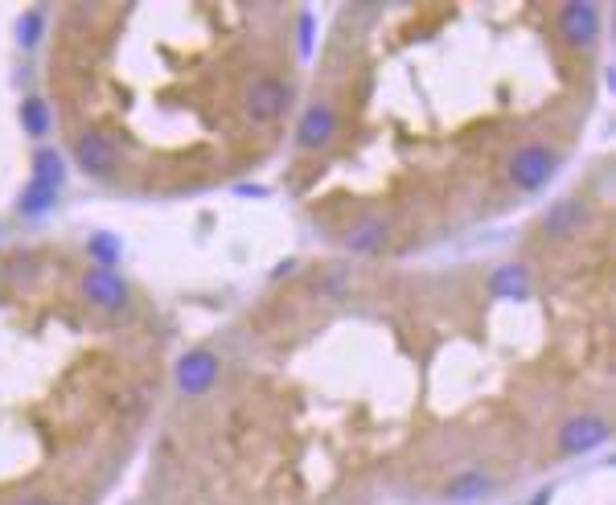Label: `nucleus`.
Masks as SVG:
<instances>
[{
    "instance_id": "2",
    "label": "nucleus",
    "mask_w": 616,
    "mask_h": 505,
    "mask_svg": "<svg viewBox=\"0 0 616 505\" xmlns=\"http://www.w3.org/2000/svg\"><path fill=\"white\" fill-rule=\"evenodd\" d=\"M555 169V152L543 148V144H526L514 152V161H510V181L518 189H538V185H547Z\"/></svg>"
},
{
    "instance_id": "13",
    "label": "nucleus",
    "mask_w": 616,
    "mask_h": 505,
    "mask_svg": "<svg viewBox=\"0 0 616 505\" xmlns=\"http://www.w3.org/2000/svg\"><path fill=\"white\" fill-rule=\"evenodd\" d=\"M62 177H66V169H62V157H58V152H54V148H37V152H33V181L62 189Z\"/></svg>"
},
{
    "instance_id": "3",
    "label": "nucleus",
    "mask_w": 616,
    "mask_h": 505,
    "mask_svg": "<svg viewBox=\"0 0 616 505\" xmlns=\"http://www.w3.org/2000/svg\"><path fill=\"white\" fill-rule=\"evenodd\" d=\"M74 161H79V169L91 173V177H111L115 165H120V152H115V144L103 132H83L79 140H74Z\"/></svg>"
},
{
    "instance_id": "18",
    "label": "nucleus",
    "mask_w": 616,
    "mask_h": 505,
    "mask_svg": "<svg viewBox=\"0 0 616 505\" xmlns=\"http://www.w3.org/2000/svg\"><path fill=\"white\" fill-rule=\"evenodd\" d=\"M13 505H50L46 497H21V501H13Z\"/></svg>"
},
{
    "instance_id": "15",
    "label": "nucleus",
    "mask_w": 616,
    "mask_h": 505,
    "mask_svg": "<svg viewBox=\"0 0 616 505\" xmlns=\"http://www.w3.org/2000/svg\"><path fill=\"white\" fill-rule=\"evenodd\" d=\"M42 33H46V13H42V9L21 13V21H17V42H21L25 50H33L37 42H42Z\"/></svg>"
},
{
    "instance_id": "11",
    "label": "nucleus",
    "mask_w": 616,
    "mask_h": 505,
    "mask_svg": "<svg viewBox=\"0 0 616 505\" xmlns=\"http://www.w3.org/2000/svg\"><path fill=\"white\" fill-rule=\"evenodd\" d=\"M526 267H518V263H510V267H497L493 271V292L502 296V300H522L526 296Z\"/></svg>"
},
{
    "instance_id": "17",
    "label": "nucleus",
    "mask_w": 616,
    "mask_h": 505,
    "mask_svg": "<svg viewBox=\"0 0 616 505\" xmlns=\"http://www.w3.org/2000/svg\"><path fill=\"white\" fill-rule=\"evenodd\" d=\"M87 251L99 259V267H115V259H120V239H111V235H95L87 243Z\"/></svg>"
},
{
    "instance_id": "8",
    "label": "nucleus",
    "mask_w": 616,
    "mask_h": 505,
    "mask_svg": "<svg viewBox=\"0 0 616 505\" xmlns=\"http://www.w3.org/2000/svg\"><path fill=\"white\" fill-rule=\"evenodd\" d=\"M333 132H337V115H333L329 103H313V107L304 111L300 128H296V136H300L304 148H325L333 140Z\"/></svg>"
},
{
    "instance_id": "7",
    "label": "nucleus",
    "mask_w": 616,
    "mask_h": 505,
    "mask_svg": "<svg viewBox=\"0 0 616 505\" xmlns=\"http://www.w3.org/2000/svg\"><path fill=\"white\" fill-rule=\"evenodd\" d=\"M559 29L571 46H588L596 42V33H600V13L596 5H588V0H575V5H563L559 13Z\"/></svg>"
},
{
    "instance_id": "6",
    "label": "nucleus",
    "mask_w": 616,
    "mask_h": 505,
    "mask_svg": "<svg viewBox=\"0 0 616 505\" xmlns=\"http://www.w3.org/2000/svg\"><path fill=\"white\" fill-rule=\"evenodd\" d=\"M608 440V423L596 415H580V419H567L559 427V448L563 452H592Z\"/></svg>"
},
{
    "instance_id": "9",
    "label": "nucleus",
    "mask_w": 616,
    "mask_h": 505,
    "mask_svg": "<svg viewBox=\"0 0 616 505\" xmlns=\"http://www.w3.org/2000/svg\"><path fill=\"white\" fill-rule=\"evenodd\" d=\"M382 239H387V222H382V218H362V222H354L350 230H345V247L362 251V255L382 247Z\"/></svg>"
},
{
    "instance_id": "16",
    "label": "nucleus",
    "mask_w": 616,
    "mask_h": 505,
    "mask_svg": "<svg viewBox=\"0 0 616 505\" xmlns=\"http://www.w3.org/2000/svg\"><path fill=\"white\" fill-rule=\"evenodd\" d=\"M489 489V481L481 477V473H469V477H456L452 485H448V497L452 501H473V497H481Z\"/></svg>"
},
{
    "instance_id": "5",
    "label": "nucleus",
    "mask_w": 616,
    "mask_h": 505,
    "mask_svg": "<svg viewBox=\"0 0 616 505\" xmlns=\"http://www.w3.org/2000/svg\"><path fill=\"white\" fill-rule=\"evenodd\" d=\"M214 378H218V358L210 354V349H194V354H185L177 362V386H181V395H202V391H210Z\"/></svg>"
},
{
    "instance_id": "12",
    "label": "nucleus",
    "mask_w": 616,
    "mask_h": 505,
    "mask_svg": "<svg viewBox=\"0 0 616 505\" xmlns=\"http://www.w3.org/2000/svg\"><path fill=\"white\" fill-rule=\"evenodd\" d=\"M50 124H54V115H50V103L46 99H25L21 103V128L29 132V136H37V140H42L46 132H50Z\"/></svg>"
},
{
    "instance_id": "10",
    "label": "nucleus",
    "mask_w": 616,
    "mask_h": 505,
    "mask_svg": "<svg viewBox=\"0 0 616 505\" xmlns=\"http://www.w3.org/2000/svg\"><path fill=\"white\" fill-rule=\"evenodd\" d=\"M54 202H58V189H54V185H42V181H29V185L21 189V202H17V214H25V218H42V214H50V210H54Z\"/></svg>"
},
{
    "instance_id": "14",
    "label": "nucleus",
    "mask_w": 616,
    "mask_h": 505,
    "mask_svg": "<svg viewBox=\"0 0 616 505\" xmlns=\"http://www.w3.org/2000/svg\"><path fill=\"white\" fill-rule=\"evenodd\" d=\"M580 218H584V210H580V202H559L547 218H543V226L551 230V235H571L575 226H580Z\"/></svg>"
},
{
    "instance_id": "4",
    "label": "nucleus",
    "mask_w": 616,
    "mask_h": 505,
    "mask_svg": "<svg viewBox=\"0 0 616 505\" xmlns=\"http://www.w3.org/2000/svg\"><path fill=\"white\" fill-rule=\"evenodd\" d=\"M83 296L95 304V308H124L128 304V284L115 267H91L83 276Z\"/></svg>"
},
{
    "instance_id": "1",
    "label": "nucleus",
    "mask_w": 616,
    "mask_h": 505,
    "mask_svg": "<svg viewBox=\"0 0 616 505\" xmlns=\"http://www.w3.org/2000/svg\"><path fill=\"white\" fill-rule=\"evenodd\" d=\"M288 95L292 91L280 79H272V74H259V79L251 83V91H247V115L255 124H272V120H280V115H284Z\"/></svg>"
}]
</instances>
